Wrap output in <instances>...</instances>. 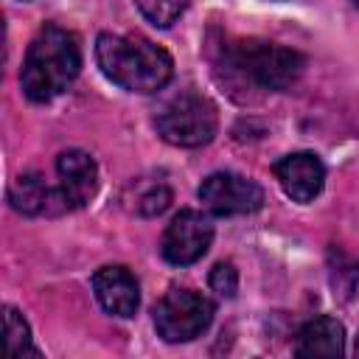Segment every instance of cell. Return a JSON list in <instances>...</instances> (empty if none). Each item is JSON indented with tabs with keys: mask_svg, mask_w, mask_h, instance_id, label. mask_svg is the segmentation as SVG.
I'll use <instances>...</instances> for the list:
<instances>
[{
	"mask_svg": "<svg viewBox=\"0 0 359 359\" xmlns=\"http://www.w3.org/2000/svg\"><path fill=\"white\" fill-rule=\"evenodd\" d=\"M93 292L101 303L104 311H109L112 317H135L137 306H140V286L135 280V275L121 266H101L93 275Z\"/></svg>",
	"mask_w": 359,
	"mask_h": 359,
	"instance_id": "obj_10",
	"label": "cell"
},
{
	"mask_svg": "<svg viewBox=\"0 0 359 359\" xmlns=\"http://www.w3.org/2000/svg\"><path fill=\"white\" fill-rule=\"evenodd\" d=\"M208 283H210V289L219 294V297H236V292H238V272H236V266L230 264V261H219L213 269H210V278H208Z\"/></svg>",
	"mask_w": 359,
	"mask_h": 359,
	"instance_id": "obj_15",
	"label": "cell"
},
{
	"mask_svg": "<svg viewBox=\"0 0 359 359\" xmlns=\"http://www.w3.org/2000/svg\"><path fill=\"white\" fill-rule=\"evenodd\" d=\"M199 199L216 216H241V213H255L264 205V188L241 174L216 171L202 180Z\"/></svg>",
	"mask_w": 359,
	"mask_h": 359,
	"instance_id": "obj_6",
	"label": "cell"
},
{
	"mask_svg": "<svg viewBox=\"0 0 359 359\" xmlns=\"http://www.w3.org/2000/svg\"><path fill=\"white\" fill-rule=\"evenodd\" d=\"M95 62L101 73L129 93H157L174 76V59L146 36L98 34Z\"/></svg>",
	"mask_w": 359,
	"mask_h": 359,
	"instance_id": "obj_3",
	"label": "cell"
},
{
	"mask_svg": "<svg viewBox=\"0 0 359 359\" xmlns=\"http://www.w3.org/2000/svg\"><path fill=\"white\" fill-rule=\"evenodd\" d=\"M280 188L294 202H311L325 182V165L314 151H294L272 165Z\"/></svg>",
	"mask_w": 359,
	"mask_h": 359,
	"instance_id": "obj_9",
	"label": "cell"
},
{
	"mask_svg": "<svg viewBox=\"0 0 359 359\" xmlns=\"http://www.w3.org/2000/svg\"><path fill=\"white\" fill-rule=\"evenodd\" d=\"M306 59L283 45L264 39H236L222 45L216 73H224V81L236 90H264L280 93L297 81Z\"/></svg>",
	"mask_w": 359,
	"mask_h": 359,
	"instance_id": "obj_1",
	"label": "cell"
},
{
	"mask_svg": "<svg viewBox=\"0 0 359 359\" xmlns=\"http://www.w3.org/2000/svg\"><path fill=\"white\" fill-rule=\"evenodd\" d=\"M213 300L194 289H171L154 306V328L165 342H191L213 323Z\"/></svg>",
	"mask_w": 359,
	"mask_h": 359,
	"instance_id": "obj_5",
	"label": "cell"
},
{
	"mask_svg": "<svg viewBox=\"0 0 359 359\" xmlns=\"http://www.w3.org/2000/svg\"><path fill=\"white\" fill-rule=\"evenodd\" d=\"M191 0H135L140 14L154 25V28H171L188 8Z\"/></svg>",
	"mask_w": 359,
	"mask_h": 359,
	"instance_id": "obj_14",
	"label": "cell"
},
{
	"mask_svg": "<svg viewBox=\"0 0 359 359\" xmlns=\"http://www.w3.org/2000/svg\"><path fill=\"white\" fill-rule=\"evenodd\" d=\"M154 126L165 143L182 146V149H196V146H205L213 140V135L219 129V115H216V107L205 95L185 90L160 107Z\"/></svg>",
	"mask_w": 359,
	"mask_h": 359,
	"instance_id": "obj_4",
	"label": "cell"
},
{
	"mask_svg": "<svg viewBox=\"0 0 359 359\" xmlns=\"http://www.w3.org/2000/svg\"><path fill=\"white\" fill-rule=\"evenodd\" d=\"M353 353L359 356V337H356V345H353Z\"/></svg>",
	"mask_w": 359,
	"mask_h": 359,
	"instance_id": "obj_17",
	"label": "cell"
},
{
	"mask_svg": "<svg viewBox=\"0 0 359 359\" xmlns=\"http://www.w3.org/2000/svg\"><path fill=\"white\" fill-rule=\"evenodd\" d=\"M210 241H213L210 219L199 210H180L163 233L160 252L168 264L188 266V264H196L210 250Z\"/></svg>",
	"mask_w": 359,
	"mask_h": 359,
	"instance_id": "obj_7",
	"label": "cell"
},
{
	"mask_svg": "<svg viewBox=\"0 0 359 359\" xmlns=\"http://www.w3.org/2000/svg\"><path fill=\"white\" fill-rule=\"evenodd\" d=\"M81 70V45L79 36L56 22L42 25V31L31 39L22 70L20 87L28 101L45 104L62 95Z\"/></svg>",
	"mask_w": 359,
	"mask_h": 359,
	"instance_id": "obj_2",
	"label": "cell"
},
{
	"mask_svg": "<svg viewBox=\"0 0 359 359\" xmlns=\"http://www.w3.org/2000/svg\"><path fill=\"white\" fill-rule=\"evenodd\" d=\"M168 202H171V191L165 185H157V188H151L149 194L140 196L137 208H140L143 216H157V213H163L168 208Z\"/></svg>",
	"mask_w": 359,
	"mask_h": 359,
	"instance_id": "obj_16",
	"label": "cell"
},
{
	"mask_svg": "<svg viewBox=\"0 0 359 359\" xmlns=\"http://www.w3.org/2000/svg\"><path fill=\"white\" fill-rule=\"evenodd\" d=\"M56 174H59V199L65 210L84 208L95 191H98V165L95 160L81 149H67L56 157Z\"/></svg>",
	"mask_w": 359,
	"mask_h": 359,
	"instance_id": "obj_8",
	"label": "cell"
},
{
	"mask_svg": "<svg viewBox=\"0 0 359 359\" xmlns=\"http://www.w3.org/2000/svg\"><path fill=\"white\" fill-rule=\"evenodd\" d=\"M3 323H6V345H8V353L11 356H25V353L39 356V351L31 342V328H28L25 317L14 306H6L3 309Z\"/></svg>",
	"mask_w": 359,
	"mask_h": 359,
	"instance_id": "obj_13",
	"label": "cell"
},
{
	"mask_svg": "<svg viewBox=\"0 0 359 359\" xmlns=\"http://www.w3.org/2000/svg\"><path fill=\"white\" fill-rule=\"evenodd\" d=\"M8 202L14 210L25 216H42V213H62L65 205L59 199V191L48 188L39 174H20L8 188Z\"/></svg>",
	"mask_w": 359,
	"mask_h": 359,
	"instance_id": "obj_11",
	"label": "cell"
},
{
	"mask_svg": "<svg viewBox=\"0 0 359 359\" xmlns=\"http://www.w3.org/2000/svg\"><path fill=\"white\" fill-rule=\"evenodd\" d=\"M345 351V328L339 320L323 314L309 320L294 339L297 356H339Z\"/></svg>",
	"mask_w": 359,
	"mask_h": 359,
	"instance_id": "obj_12",
	"label": "cell"
}]
</instances>
